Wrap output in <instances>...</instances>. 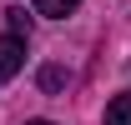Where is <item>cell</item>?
<instances>
[{
	"mask_svg": "<svg viewBox=\"0 0 131 125\" xmlns=\"http://www.w3.org/2000/svg\"><path fill=\"white\" fill-rule=\"evenodd\" d=\"M106 125H131V95H116L106 105Z\"/></svg>",
	"mask_w": 131,
	"mask_h": 125,
	"instance_id": "3",
	"label": "cell"
},
{
	"mask_svg": "<svg viewBox=\"0 0 131 125\" xmlns=\"http://www.w3.org/2000/svg\"><path fill=\"white\" fill-rule=\"evenodd\" d=\"M30 5H35V15H50V20H66L81 10V0H30Z\"/></svg>",
	"mask_w": 131,
	"mask_h": 125,
	"instance_id": "2",
	"label": "cell"
},
{
	"mask_svg": "<svg viewBox=\"0 0 131 125\" xmlns=\"http://www.w3.org/2000/svg\"><path fill=\"white\" fill-rule=\"evenodd\" d=\"M25 125H50V120H25Z\"/></svg>",
	"mask_w": 131,
	"mask_h": 125,
	"instance_id": "6",
	"label": "cell"
},
{
	"mask_svg": "<svg viewBox=\"0 0 131 125\" xmlns=\"http://www.w3.org/2000/svg\"><path fill=\"white\" fill-rule=\"evenodd\" d=\"M61 85H66V70H56V65L40 70V90H61Z\"/></svg>",
	"mask_w": 131,
	"mask_h": 125,
	"instance_id": "5",
	"label": "cell"
},
{
	"mask_svg": "<svg viewBox=\"0 0 131 125\" xmlns=\"http://www.w3.org/2000/svg\"><path fill=\"white\" fill-rule=\"evenodd\" d=\"M5 15H10V30H15V40H20V35H30V15H25L20 5H15V10H5Z\"/></svg>",
	"mask_w": 131,
	"mask_h": 125,
	"instance_id": "4",
	"label": "cell"
},
{
	"mask_svg": "<svg viewBox=\"0 0 131 125\" xmlns=\"http://www.w3.org/2000/svg\"><path fill=\"white\" fill-rule=\"evenodd\" d=\"M20 65H25V40L0 35V85H5L10 75H20Z\"/></svg>",
	"mask_w": 131,
	"mask_h": 125,
	"instance_id": "1",
	"label": "cell"
}]
</instances>
